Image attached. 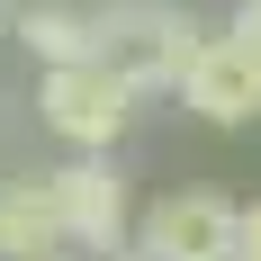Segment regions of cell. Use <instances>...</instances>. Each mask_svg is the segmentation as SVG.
Wrapping results in <instances>:
<instances>
[{
    "mask_svg": "<svg viewBox=\"0 0 261 261\" xmlns=\"http://www.w3.org/2000/svg\"><path fill=\"white\" fill-rule=\"evenodd\" d=\"M36 117H45V135H63L72 153H108V144L135 126V90L108 72L99 54H90V63H54V72L36 81Z\"/></svg>",
    "mask_w": 261,
    "mask_h": 261,
    "instance_id": "obj_3",
    "label": "cell"
},
{
    "mask_svg": "<svg viewBox=\"0 0 261 261\" xmlns=\"http://www.w3.org/2000/svg\"><path fill=\"white\" fill-rule=\"evenodd\" d=\"M54 252H63V234L45 207V171L0 180V261H54Z\"/></svg>",
    "mask_w": 261,
    "mask_h": 261,
    "instance_id": "obj_7",
    "label": "cell"
},
{
    "mask_svg": "<svg viewBox=\"0 0 261 261\" xmlns=\"http://www.w3.org/2000/svg\"><path fill=\"white\" fill-rule=\"evenodd\" d=\"M54 261H81V252H54Z\"/></svg>",
    "mask_w": 261,
    "mask_h": 261,
    "instance_id": "obj_10",
    "label": "cell"
},
{
    "mask_svg": "<svg viewBox=\"0 0 261 261\" xmlns=\"http://www.w3.org/2000/svg\"><path fill=\"white\" fill-rule=\"evenodd\" d=\"M225 36H234V45L261 63V0H234V27H225Z\"/></svg>",
    "mask_w": 261,
    "mask_h": 261,
    "instance_id": "obj_8",
    "label": "cell"
},
{
    "mask_svg": "<svg viewBox=\"0 0 261 261\" xmlns=\"http://www.w3.org/2000/svg\"><path fill=\"white\" fill-rule=\"evenodd\" d=\"M45 207H54V234H63V252H81V261H108L117 243L135 234L126 171H117L108 153H72L63 171H45Z\"/></svg>",
    "mask_w": 261,
    "mask_h": 261,
    "instance_id": "obj_2",
    "label": "cell"
},
{
    "mask_svg": "<svg viewBox=\"0 0 261 261\" xmlns=\"http://www.w3.org/2000/svg\"><path fill=\"white\" fill-rule=\"evenodd\" d=\"M135 252L144 261H234V198L216 189H171L135 216Z\"/></svg>",
    "mask_w": 261,
    "mask_h": 261,
    "instance_id": "obj_4",
    "label": "cell"
},
{
    "mask_svg": "<svg viewBox=\"0 0 261 261\" xmlns=\"http://www.w3.org/2000/svg\"><path fill=\"white\" fill-rule=\"evenodd\" d=\"M234 261H261V198L234 207Z\"/></svg>",
    "mask_w": 261,
    "mask_h": 261,
    "instance_id": "obj_9",
    "label": "cell"
},
{
    "mask_svg": "<svg viewBox=\"0 0 261 261\" xmlns=\"http://www.w3.org/2000/svg\"><path fill=\"white\" fill-rule=\"evenodd\" d=\"M180 99L198 108L207 126H252L261 117V63L225 36V27H207L198 54H189V72H180Z\"/></svg>",
    "mask_w": 261,
    "mask_h": 261,
    "instance_id": "obj_5",
    "label": "cell"
},
{
    "mask_svg": "<svg viewBox=\"0 0 261 261\" xmlns=\"http://www.w3.org/2000/svg\"><path fill=\"white\" fill-rule=\"evenodd\" d=\"M198 36H207V27L189 18V9H171V0H108V9H99V63L126 81L135 99L180 90Z\"/></svg>",
    "mask_w": 261,
    "mask_h": 261,
    "instance_id": "obj_1",
    "label": "cell"
},
{
    "mask_svg": "<svg viewBox=\"0 0 261 261\" xmlns=\"http://www.w3.org/2000/svg\"><path fill=\"white\" fill-rule=\"evenodd\" d=\"M18 45L36 54V63H90L99 54V9H81V0H36V9H18Z\"/></svg>",
    "mask_w": 261,
    "mask_h": 261,
    "instance_id": "obj_6",
    "label": "cell"
}]
</instances>
